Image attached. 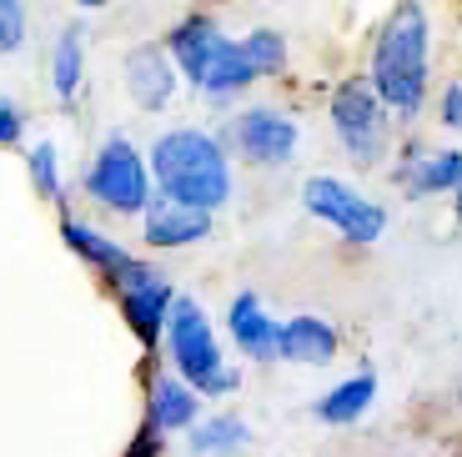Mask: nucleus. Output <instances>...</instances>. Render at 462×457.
I'll use <instances>...</instances> for the list:
<instances>
[{"label":"nucleus","mask_w":462,"mask_h":457,"mask_svg":"<svg viewBox=\"0 0 462 457\" xmlns=\"http://www.w3.org/2000/svg\"><path fill=\"white\" fill-rule=\"evenodd\" d=\"M86 86V31L81 25H66L51 46V91L60 101H76Z\"/></svg>","instance_id":"a211bd4d"},{"label":"nucleus","mask_w":462,"mask_h":457,"mask_svg":"<svg viewBox=\"0 0 462 457\" xmlns=\"http://www.w3.org/2000/svg\"><path fill=\"white\" fill-rule=\"evenodd\" d=\"M242 51H246V61H252L256 80L282 76V70H287V35H282V31H252V35H242Z\"/></svg>","instance_id":"aec40b11"},{"label":"nucleus","mask_w":462,"mask_h":457,"mask_svg":"<svg viewBox=\"0 0 462 457\" xmlns=\"http://www.w3.org/2000/svg\"><path fill=\"white\" fill-rule=\"evenodd\" d=\"M452 206H457V221H462V191H457V196H452Z\"/></svg>","instance_id":"a878e982"},{"label":"nucleus","mask_w":462,"mask_h":457,"mask_svg":"<svg viewBox=\"0 0 462 457\" xmlns=\"http://www.w3.org/2000/svg\"><path fill=\"white\" fill-rule=\"evenodd\" d=\"M221 146H231L246 166H266V172H272V166H287V161L297 156L301 126L287 111H277V106H246V111H236L226 121Z\"/></svg>","instance_id":"0eeeda50"},{"label":"nucleus","mask_w":462,"mask_h":457,"mask_svg":"<svg viewBox=\"0 0 462 457\" xmlns=\"http://www.w3.org/2000/svg\"><path fill=\"white\" fill-rule=\"evenodd\" d=\"M166 357H171V372L197 392V397H226V392L242 387V378H236V367H231L211 317L201 312V302H191V297H176V307H171V322H166Z\"/></svg>","instance_id":"7ed1b4c3"},{"label":"nucleus","mask_w":462,"mask_h":457,"mask_svg":"<svg viewBox=\"0 0 462 457\" xmlns=\"http://www.w3.org/2000/svg\"><path fill=\"white\" fill-rule=\"evenodd\" d=\"M146 423L162 437L191 433V427L201 423V397L186 387L176 372H156V378L146 382Z\"/></svg>","instance_id":"f8f14e48"},{"label":"nucleus","mask_w":462,"mask_h":457,"mask_svg":"<svg viewBox=\"0 0 462 457\" xmlns=\"http://www.w3.org/2000/svg\"><path fill=\"white\" fill-rule=\"evenodd\" d=\"M277 331H282V322L266 317V307H262L256 292H236V297H231L226 337L242 357H252V362H277Z\"/></svg>","instance_id":"9b49d317"},{"label":"nucleus","mask_w":462,"mask_h":457,"mask_svg":"<svg viewBox=\"0 0 462 457\" xmlns=\"http://www.w3.org/2000/svg\"><path fill=\"white\" fill-rule=\"evenodd\" d=\"M393 176L407 196H442V191L457 196L462 191V151H417Z\"/></svg>","instance_id":"dca6fc26"},{"label":"nucleus","mask_w":462,"mask_h":457,"mask_svg":"<svg viewBox=\"0 0 462 457\" xmlns=\"http://www.w3.org/2000/svg\"><path fill=\"white\" fill-rule=\"evenodd\" d=\"M126 457H162V433H156V427H141L136 437H131V447H126Z\"/></svg>","instance_id":"393cba45"},{"label":"nucleus","mask_w":462,"mask_h":457,"mask_svg":"<svg viewBox=\"0 0 462 457\" xmlns=\"http://www.w3.org/2000/svg\"><path fill=\"white\" fill-rule=\"evenodd\" d=\"M60 237H66V247L76 256H81L86 266H91L101 282H111L116 292H126V286H136L141 276L151 272L146 262H141L131 247H121L116 237H106L101 227H91V221H76V217H66L60 221Z\"/></svg>","instance_id":"6e6552de"},{"label":"nucleus","mask_w":462,"mask_h":457,"mask_svg":"<svg viewBox=\"0 0 462 457\" xmlns=\"http://www.w3.org/2000/svg\"><path fill=\"white\" fill-rule=\"evenodd\" d=\"M171 307H176V286L166 282L156 266H151L136 286H126V292H121V317H126V327L141 337V347H156L166 337Z\"/></svg>","instance_id":"1a4fd4ad"},{"label":"nucleus","mask_w":462,"mask_h":457,"mask_svg":"<svg viewBox=\"0 0 462 457\" xmlns=\"http://www.w3.org/2000/svg\"><path fill=\"white\" fill-rule=\"evenodd\" d=\"M141 237H146V247H156V252H181V247H197V241L211 237V217L186 211V206L156 196V201L146 206V217H141Z\"/></svg>","instance_id":"ddd939ff"},{"label":"nucleus","mask_w":462,"mask_h":457,"mask_svg":"<svg viewBox=\"0 0 462 457\" xmlns=\"http://www.w3.org/2000/svg\"><path fill=\"white\" fill-rule=\"evenodd\" d=\"M332 131L357 166H382L393 151V111L377 101L372 80H342L332 91Z\"/></svg>","instance_id":"39448f33"},{"label":"nucleus","mask_w":462,"mask_h":457,"mask_svg":"<svg viewBox=\"0 0 462 457\" xmlns=\"http://www.w3.org/2000/svg\"><path fill=\"white\" fill-rule=\"evenodd\" d=\"M86 196L111 217H146V206L156 201L146 151H136L126 136H106L86 161Z\"/></svg>","instance_id":"20e7f679"},{"label":"nucleus","mask_w":462,"mask_h":457,"mask_svg":"<svg viewBox=\"0 0 462 457\" xmlns=\"http://www.w3.org/2000/svg\"><path fill=\"white\" fill-rule=\"evenodd\" d=\"M221 25L211 21V15H186V21L171 25V35H166V56L176 61V70H181L191 86H201V76H207L211 56L221 51Z\"/></svg>","instance_id":"4468645a"},{"label":"nucleus","mask_w":462,"mask_h":457,"mask_svg":"<svg viewBox=\"0 0 462 457\" xmlns=\"http://www.w3.org/2000/svg\"><path fill=\"white\" fill-rule=\"evenodd\" d=\"M301 206H307L317 221H327L337 237L357 241V247H372V241H382V231H387V206L372 201L357 186H346L342 176H307Z\"/></svg>","instance_id":"423d86ee"},{"label":"nucleus","mask_w":462,"mask_h":457,"mask_svg":"<svg viewBox=\"0 0 462 457\" xmlns=\"http://www.w3.org/2000/svg\"><path fill=\"white\" fill-rule=\"evenodd\" d=\"M428 66H432V41H428V11L422 5H397L387 25L377 31L372 51V91L393 116H417L428 101Z\"/></svg>","instance_id":"f03ea898"},{"label":"nucleus","mask_w":462,"mask_h":457,"mask_svg":"<svg viewBox=\"0 0 462 457\" xmlns=\"http://www.w3.org/2000/svg\"><path fill=\"white\" fill-rule=\"evenodd\" d=\"M146 161H151L156 196L186 206V211L217 217L231 201V156L221 146V136H211V131H197V126L162 131L156 146L146 151Z\"/></svg>","instance_id":"f257e3e1"},{"label":"nucleus","mask_w":462,"mask_h":457,"mask_svg":"<svg viewBox=\"0 0 462 457\" xmlns=\"http://www.w3.org/2000/svg\"><path fill=\"white\" fill-rule=\"evenodd\" d=\"M25 136V111L15 101H0V146H15Z\"/></svg>","instance_id":"5701e85b"},{"label":"nucleus","mask_w":462,"mask_h":457,"mask_svg":"<svg viewBox=\"0 0 462 457\" xmlns=\"http://www.w3.org/2000/svg\"><path fill=\"white\" fill-rule=\"evenodd\" d=\"M176 86H181V70L166 56V46H136L126 56V91L141 111H162L171 106Z\"/></svg>","instance_id":"9d476101"},{"label":"nucleus","mask_w":462,"mask_h":457,"mask_svg":"<svg viewBox=\"0 0 462 457\" xmlns=\"http://www.w3.org/2000/svg\"><path fill=\"white\" fill-rule=\"evenodd\" d=\"M438 121L448 131H462V80H452L448 91H442V101H438Z\"/></svg>","instance_id":"b1692460"},{"label":"nucleus","mask_w":462,"mask_h":457,"mask_svg":"<svg viewBox=\"0 0 462 457\" xmlns=\"http://www.w3.org/2000/svg\"><path fill=\"white\" fill-rule=\"evenodd\" d=\"M372 397H377V378H372V372H357V378L337 382L332 392H322L312 412H317V423H327V427H352L362 412L372 407Z\"/></svg>","instance_id":"f3484780"},{"label":"nucleus","mask_w":462,"mask_h":457,"mask_svg":"<svg viewBox=\"0 0 462 457\" xmlns=\"http://www.w3.org/2000/svg\"><path fill=\"white\" fill-rule=\"evenodd\" d=\"M25 166H31V182L46 201H66V182H60V151L51 141H35L25 151Z\"/></svg>","instance_id":"412c9836"},{"label":"nucleus","mask_w":462,"mask_h":457,"mask_svg":"<svg viewBox=\"0 0 462 457\" xmlns=\"http://www.w3.org/2000/svg\"><path fill=\"white\" fill-rule=\"evenodd\" d=\"M246 443H252V427L242 417H231V412H217V417L191 427V452L197 457H231V452H242Z\"/></svg>","instance_id":"6ab92c4d"},{"label":"nucleus","mask_w":462,"mask_h":457,"mask_svg":"<svg viewBox=\"0 0 462 457\" xmlns=\"http://www.w3.org/2000/svg\"><path fill=\"white\" fill-rule=\"evenodd\" d=\"M342 347L337 327L327 317H312V312H301V317H287L277 331V357L282 362H301V367H327Z\"/></svg>","instance_id":"2eb2a0df"},{"label":"nucleus","mask_w":462,"mask_h":457,"mask_svg":"<svg viewBox=\"0 0 462 457\" xmlns=\"http://www.w3.org/2000/svg\"><path fill=\"white\" fill-rule=\"evenodd\" d=\"M31 35V11L21 0H0V56H15Z\"/></svg>","instance_id":"4be33fe9"}]
</instances>
